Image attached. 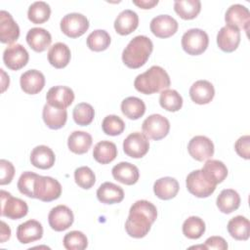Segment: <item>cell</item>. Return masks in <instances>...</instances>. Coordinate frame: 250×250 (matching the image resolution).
I'll return each instance as SVG.
<instances>
[{"label":"cell","instance_id":"6da1fadb","mask_svg":"<svg viewBox=\"0 0 250 250\" xmlns=\"http://www.w3.org/2000/svg\"><path fill=\"white\" fill-rule=\"evenodd\" d=\"M157 218L156 207L147 200H138L130 207L125 223L126 232L134 238L145 237Z\"/></svg>","mask_w":250,"mask_h":250},{"label":"cell","instance_id":"7a4b0ae2","mask_svg":"<svg viewBox=\"0 0 250 250\" xmlns=\"http://www.w3.org/2000/svg\"><path fill=\"white\" fill-rule=\"evenodd\" d=\"M152 50V41L147 36L138 35L123 50L122 62L129 68H139L147 62Z\"/></svg>","mask_w":250,"mask_h":250},{"label":"cell","instance_id":"3957f363","mask_svg":"<svg viewBox=\"0 0 250 250\" xmlns=\"http://www.w3.org/2000/svg\"><path fill=\"white\" fill-rule=\"evenodd\" d=\"M171 84L166 70L158 65H152L144 73L139 74L135 81V89L145 95H151L167 89Z\"/></svg>","mask_w":250,"mask_h":250},{"label":"cell","instance_id":"277c9868","mask_svg":"<svg viewBox=\"0 0 250 250\" xmlns=\"http://www.w3.org/2000/svg\"><path fill=\"white\" fill-rule=\"evenodd\" d=\"M34 198L44 202H50L58 199L62 194V186L60 182L49 176L38 175L33 188Z\"/></svg>","mask_w":250,"mask_h":250},{"label":"cell","instance_id":"5b68a950","mask_svg":"<svg viewBox=\"0 0 250 250\" xmlns=\"http://www.w3.org/2000/svg\"><path fill=\"white\" fill-rule=\"evenodd\" d=\"M182 47L186 53L198 56L205 52L209 44L208 34L200 28H191L182 36Z\"/></svg>","mask_w":250,"mask_h":250},{"label":"cell","instance_id":"8992f818","mask_svg":"<svg viewBox=\"0 0 250 250\" xmlns=\"http://www.w3.org/2000/svg\"><path fill=\"white\" fill-rule=\"evenodd\" d=\"M186 185L188 190L192 195L200 198L210 196L215 191L217 186L208 180L201 170L190 172L186 179Z\"/></svg>","mask_w":250,"mask_h":250},{"label":"cell","instance_id":"52a82bcc","mask_svg":"<svg viewBox=\"0 0 250 250\" xmlns=\"http://www.w3.org/2000/svg\"><path fill=\"white\" fill-rule=\"evenodd\" d=\"M1 215L12 220H19L26 216L28 206L25 201L14 197L10 192L1 190Z\"/></svg>","mask_w":250,"mask_h":250},{"label":"cell","instance_id":"ba28073f","mask_svg":"<svg viewBox=\"0 0 250 250\" xmlns=\"http://www.w3.org/2000/svg\"><path fill=\"white\" fill-rule=\"evenodd\" d=\"M142 130L147 139L159 141L168 135L170 122L161 114H151L144 120Z\"/></svg>","mask_w":250,"mask_h":250},{"label":"cell","instance_id":"9c48e42d","mask_svg":"<svg viewBox=\"0 0 250 250\" xmlns=\"http://www.w3.org/2000/svg\"><path fill=\"white\" fill-rule=\"evenodd\" d=\"M60 26L63 34L70 38H77L88 30L89 21L82 14L70 13L62 19Z\"/></svg>","mask_w":250,"mask_h":250},{"label":"cell","instance_id":"30bf717a","mask_svg":"<svg viewBox=\"0 0 250 250\" xmlns=\"http://www.w3.org/2000/svg\"><path fill=\"white\" fill-rule=\"evenodd\" d=\"M149 149L148 139L141 132H134L123 141V150L132 158H142Z\"/></svg>","mask_w":250,"mask_h":250},{"label":"cell","instance_id":"8fae6325","mask_svg":"<svg viewBox=\"0 0 250 250\" xmlns=\"http://www.w3.org/2000/svg\"><path fill=\"white\" fill-rule=\"evenodd\" d=\"M29 55L26 49L21 44L8 46L3 53V62L11 70H19L26 65Z\"/></svg>","mask_w":250,"mask_h":250},{"label":"cell","instance_id":"7c38bea8","mask_svg":"<svg viewBox=\"0 0 250 250\" xmlns=\"http://www.w3.org/2000/svg\"><path fill=\"white\" fill-rule=\"evenodd\" d=\"M188 151L193 159L197 161H204L213 156L214 145L213 142L205 136H195L189 141L188 145Z\"/></svg>","mask_w":250,"mask_h":250},{"label":"cell","instance_id":"4fadbf2b","mask_svg":"<svg viewBox=\"0 0 250 250\" xmlns=\"http://www.w3.org/2000/svg\"><path fill=\"white\" fill-rule=\"evenodd\" d=\"M74 221V216L70 208L65 205H58L51 209L48 215V222L52 229L62 231L67 229Z\"/></svg>","mask_w":250,"mask_h":250},{"label":"cell","instance_id":"5bb4252c","mask_svg":"<svg viewBox=\"0 0 250 250\" xmlns=\"http://www.w3.org/2000/svg\"><path fill=\"white\" fill-rule=\"evenodd\" d=\"M178 21L169 15H159L150 21V31L158 38H168L178 30Z\"/></svg>","mask_w":250,"mask_h":250},{"label":"cell","instance_id":"9a60e30c","mask_svg":"<svg viewBox=\"0 0 250 250\" xmlns=\"http://www.w3.org/2000/svg\"><path fill=\"white\" fill-rule=\"evenodd\" d=\"M47 104L58 108H66L74 101V93L67 86H54L46 95Z\"/></svg>","mask_w":250,"mask_h":250},{"label":"cell","instance_id":"2e32d148","mask_svg":"<svg viewBox=\"0 0 250 250\" xmlns=\"http://www.w3.org/2000/svg\"><path fill=\"white\" fill-rule=\"evenodd\" d=\"M225 21L229 25L243 29L247 33L250 24L249 10L241 4H233L227 10Z\"/></svg>","mask_w":250,"mask_h":250},{"label":"cell","instance_id":"e0dca14e","mask_svg":"<svg viewBox=\"0 0 250 250\" xmlns=\"http://www.w3.org/2000/svg\"><path fill=\"white\" fill-rule=\"evenodd\" d=\"M239 43L240 31L237 27L227 24L219 30L217 34V44L222 51L231 53L237 49Z\"/></svg>","mask_w":250,"mask_h":250},{"label":"cell","instance_id":"ac0fdd59","mask_svg":"<svg viewBox=\"0 0 250 250\" xmlns=\"http://www.w3.org/2000/svg\"><path fill=\"white\" fill-rule=\"evenodd\" d=\"M20 84L24 93L35 95L43 90L45 86V76L37 69H29L21 75Z\"/></svg>","mask_w":250,"mask_h":250},{"label":"cell","instance_id":"d6986e66","mask_svg":"<svg viewBox=\"0 0 250 250\" xmlns=\"http://www.w3.org/2000/svg\"><path fill=\"white\" fill-rule=\"evenodd\" d=\"M20 36V27L14 21L12 15L7 11L0 12V41L5 44H12Z\"/></svg>","mask_w":250,"mask_h":250},{"label":"cell","instance_id":"ffe728a7","mask_svg":"<svg viewBox=\"0 0 250 250\" xmlns=\"http://www.w3.org/2000/svg\"><path fill=\"white\" fill-rule=\"evenodd\" d=\"M43 236V227L36 220H28L19 225L17 229V238L21 244H27L41 239Z\"/></svg>","mask_w":250,"mask_h":250},{"label":"cell","instance_id":"44dd1931","mask_svg":"<svg viewBox=\"0 0 250 250\" xmlns=\"http://www.w3.org/2000/svg\"><path fill=\"white\" fill-rule=\"evenodd\" d=\"M215 96V89L207 80H197L189 88V97L197 104H209Z\"/></svg>","mask_w":250,"mask_h":250},{"label":"cell","instance_id":"7402d4cb","mask_svg":"<svg viewBox=\"0 0 250 250\" xmlns=\"http://www.w3.org/2000/svg\"><path fill=\"white\" fill-rule=\"evenodd\" d=\"M112 177L121 184L132 186L140 178V172L137 166L129 162H119L111 170Z\"/></svg>","mask_w":250,"mask_h":250},{"label":"cell","instance_id":"603a6c76","mask_svg":"<svg viewBox=\"0 0 250 250\" xmlns=\"http://www.w3.org/2000/svg\"><path fill=\"white\" fill-rule=\"evenodd\" d=\"M139 25L138 14L132 10H123L114 21V29L120 35L132 33Z\"/></svg>","mask_w":250,"mask_h":250},{"label":"cell","instance_id":"cb8c5ba5","mask_svg":"<svg viewBox=\"0 0 250 250\" xmlns=\"http://www.w3.org/2000/svg\"><path fill=\"white\" fill-rule=\"evenodd\" d=\"M55 160L54 151L47 146H37L31 150L30 162L36 168L43 170L50 169L55 164Z\"/></svg>","mask_w":250,"mask_h":250},{"label":"cell","instance_id":"d4e9b609","mask_svg":"<svg viewBox=\"0 0 250 250\" xmlns=\"http://www.w3.org/2000/svg\"><path fill=\"white\" fill-rule=\"evenodd\" d=\"M26 42L33 51L41 53L50 46L52 36L49 31L42 27H33L27 31Z\"/></svg>","mask_w":250,"mask_h":250},{"label":"cell","instance_id":"484cf974","mask_svg":"<svg viewBox=\"0 0 250 250\" xmlns=\"http://www.w3.org/2000/svg\"><path fill=\"white\" fill-rule=\"evenodd\" d=\"M42 117L45 124L53 130L62 128L67 120V111L65 108L54 107L46 104L43 107Z\"/></svg>","mask_w":250,"mask_h":250},{"label":"cell","instance_id":"4316f807","mask_svg":"<svg viewBox=\"0 0 250 250\" xmlns=\"http://www.w3.org/2000/svg\"><path fill=\"white\" fill-rule=\"evenodd\" d=\"M97 197L99 201L104 204L119 203L124 198V190L113 183L105 182L97 189Z\"/></svg>","mask_w":250,"mask_h":250},{"label":"cell","instance_id":"83f0119b","mask_svg":"<svg viewBox=\"0 0 250 250\" xmlns=\"http://www.w3.org/2000/svg\"><path fill=\"white\" fill-rule=\"evenodd\" d=\"M179 183L175 178L172 177H163L155 181L153 185L154 194L162 199L169 200L174 198L179 191Z\"/></svg>","mask_w":250,"mask_h":250},{"label":"cell","instance_id":"f1b7e54d","mask_svg":"<svg viewBox=\"0 0 250 250\" xmlns=\"http://www.w3.org/2000/svg\"><path fill=\"white\" fill-rule=\"evenodd\" d=\"M71 58L70 49L62 42L55 43L48 51V61L56 68L65 67Z\"/></svg>","mask_w":250,"mask_h":250},{"label":"cell","instance_id":"f546056e","mask_svg":"<svg viewBox=\"0 0 250 250\" xmlns=\"http://www.w3.org/2000/svg\"><path fill=\"white\" fill-rule=\"evenodd\" d=\"M216 204L222 213L229 214L237 210L240 206V196L236 190L232 188H226L218 195Z\"/></svg>","mask_w":250,"mask_h":250},{"label":"cell","instance_id":"4dcf8cb0","mask_svg":"<svg viewBox=\"0 0 250 250\" xmlns=\"http://www.w3.org/2000/svg\"><path fill=\"white\" fill-rule=\"evenodd\" d=\"M204 176L213 184L222 183L228 176V168L224 162L216 159H207L201 169Z\"/></svg>","mask_w":250,"mask_h":250},{"label":"cell","instance_id":"1f68e13d","mask_svg":"<svg viewBox=\"0 0 250 250\" xmlns=\"http://www.w3.org/2000/svg\"><path fill=\"white\" fill-rule=\"evenodd\" d=\"M92 136L84 131H74L67 139V146L76 154L86 153L92 146Z\"/></svg>","mask_w":250,"mask_h":250},{"label":"cell","instance_id":"d6a6232c","mask_svg":"<svg viewBox=\"0 0 250 250\" xmlns=\"http://www.w3.org/2000/svg\"><path fill=\"white\" fill-rule=\"evenodd\" d=\"M94 159L101 164H108L117 156V147L114 143L101 141L97 143L93 149Z\"/></svg>","mask_w":250,"mask_h":250},{"label":"cell","instance_id":"836d02e7","mask_svg":"<svg viewBox=\"0 0 250 250\" xmlns=\"http://www.w3.org/2000/svg\"><path fill=\"white\" fill-rule=\"evenodd\" d=\"M228 231L236 240H247L250 235L249 220L243 216H235L228 223Z\"/></svg>","mask_w":250,"mask_h":250},{"label":"cell","instance_id":"e575fe53","mask_svg":"<svg viewBox=\"0 0 250 250\" xmlns=\"http://www.w3.org/2000/svg\"><path fill=\"white\" fill-rule=\"evenodd\" d=\"M121 111L129 119L137 120L146 112V104L137 97H128L121 103Z\"/></svg>","mask_w":250,"mask_h":250},{"label":"cell","instance_id":"d590c367","mask_svg":"<svg viewBox=\"0 0 250 250\" xmlns=\"http://www.w3.org/2000/svg\"><path fill=\"white\" fill-rule=\"evenodd\" d=\"M174 10L183 20H192L200 13L201 3L199 0H177Z\"/></svg>","mask_w":250,"mask_h":250},{"label":"cell","instance_id":"8d00e7d4","mask_svg":"<svg viewBox=\"0 0 250 250\" xmlns=\"http://www.w3.org/2000/svg\"><path fill=\"white\" fill-rule=\"evenodd\" d=\"M51 16V8L44 1H36L32 3L27 11L28 20L35 24L44 23Z\"/></svg>","mask_w":250,"mask_h":250},{"label":"cell","instance_id":"74e56055","mask_svg":"<svg viewBox=\"0 0 250 250\" xmlns=\"http://www.w3.org/2000/svg\"><path fill=\"white\" fill-rule=\"evenodd\" d=\"M205 229L204 221L197 216L188 217L183 224V233L189 239L200 238L205 232Z\"/></svg>","mask_w":250,"mask_h":250},{"label":"cell","instance_id":"f35d334b","mask_svg":"<svg viewBox=\"0 0 250 250\" xmlns=\"http://www.w3.org/2000/svg\"><path fill=\"white\" fill-rule=\"evenodd\" d=\"M159 104L164 109L175 112L182 108L183 98L176 90L165 89L160 94Z\"/></svg>","mask_w":250,"mask_h":250},{"label":"cell","instance_id":"ab89813d","mask_svg":"<svg viewBox=\"0 0 250 250\" xmlns=\"http://www.w3.org/2000/svg\"><path fill=\"white\" fill-rule=\"evenodd\" d=\"M110 36L104 29H96L87 37V46L94 52H102L108 48L110 44Z\"/></svg>","mask_w":250,"mask_h":250},{"label":"cell","instance_id":"60d3db41","mask_svg":"<svg viewBox=\"0 0 250 250\" xmlns=\"http://www.w3.org/2000/svg\"><path fill=\"white\" fill-rule=\"evenodd\" d=\"M72 116L76 124L80 126H87L93 121L95 117V110L90 104L80 103L73 108Z\"/></svg>","mask_w":250,"mask_h":250},{"label":"cell","instance_id":"b9f144b4","mask_svg":"<svg viewBox=\"0 0 250 250\" xmlns=\"http://www.w3.org/2000/svg\"><path fill=\"white\" fill-rule=\"evenodd\" d=\"M63 246L67 250H83L88 246V239L86 235L79 230H72L67 232L63 239Z\"/></svg>","mask_w":250,"mask_h":250},{"label":"cell","instance_id":"7bdbcfd3","mask_svg":"<svg viewBox=\"0 0 250 250\" xmlns=\"http://www.w3.org/2000/svg\"><path fill=\"white\" fill-rule=\"evenodd\" d=\"M102 128L104 134L109 136H117L124 131L125 123L119 116L111 114L104 118Z\"/></svg>","mask_w":250,"mask_h":250},{"label":"cell","instance_id":"ee69618b","mask_svg":"<svg viewBox=\"0 0 250 250\" xmlns=\"http://www.w3.org/2000/svg\"><path fill=\"white\" fill-rule=\"evenodd\" d=\"M74 180L78 187L89 189L91 188L96 183V176L91 168L87 166H81L75 169L74 171Z\"/></svg>","mask_w":250,"mask_h":250},{"label":"cell","instance_id":"f6af8a7d","mask_svg":"<svg viewBox=\"0 0 250 250\" xmlns=\"http://www.w3.org/2000/svg\"><path fill=\"white\" fill-rule=\"evenodd\" d=\"M37 176H38V174L30 172V171L23 172L21 175L17 186L21 194L26 195L27 197H30V198H34L33 188H34V183H35Z\"/></svg>","mask_w":250,"mask_h":250},{"label":"cell","instance_id":"bcb514c9","mask_svg":"<svg viewBox=\"0 0 250 250\" xmlns=\"http://www.w3.org/2000/svg\"><path fill=\"white\" fill-rule=\"evenodd\" d=\"M0 171H1L0 185L4 186V185L10 184L15 175L14 165L6 159H1L0 160Z\"/></svg>","mask_w":250,"mask_h":250},{"label":"cell","instance_id":"7dc6e473","mask_svg":"<svg viewBox=\"0 0 250 250\" xmlns=\"http://www.w3.org/2000/svg\"><path fill=\"white\" fill-rule=\"evenodd\" d=\"M249 145H250V137L248 135L240 137L234 144V148L236 153L244 159H249L250 157Z\"/></svg>","mask_w":250,"mask_h":250},{"label":"cell","instance_id":"c3c4849f","mask_svg":"<svg viewBox=\"0 0 250 250\" xmlns=\"http://www.w3.org/2000/svg\"><path fill=\"white\" fill-rule=\"evenodd\" d=\"M227 241L221 236H210L206 239L204 248L205 249H218V250H226L228 249Z\"/></svg>","mask_w":250,"mask_h":250},{"label":"cell","instance_id":"681fc988","mask_svg":"<svg viewBox=\"0 0 250 250\" xmlns=\"http://www.w3.org/2000/svg\"><path fill=\"white\" fill-rule=\"evenodd\" d=\"M133 3L142 9H151L158 4V0H133Z\"/></svg>","mask_w":250,"mask_h":250},{"label":"cell","instance_id":"f907efd6","mask_svg":"<svg viewBox=\"0 0 250 250\" xmlns=\"http://www.w3.org/2000/svg\"><path fill=\"white\" fill-rule=\"evenodd\" d=\"M11 237V229L9 226L4 222L1 221V234H0V242L4 243Z\"/></svg>","mask_w":250,"mask_h":250}]
</instances>
